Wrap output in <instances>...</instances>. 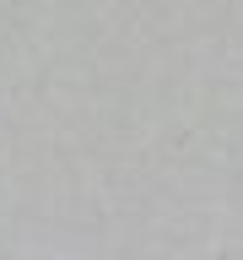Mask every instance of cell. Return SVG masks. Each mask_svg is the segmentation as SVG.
Listing matches in <instances>:
<instances>
[]
</instances>
